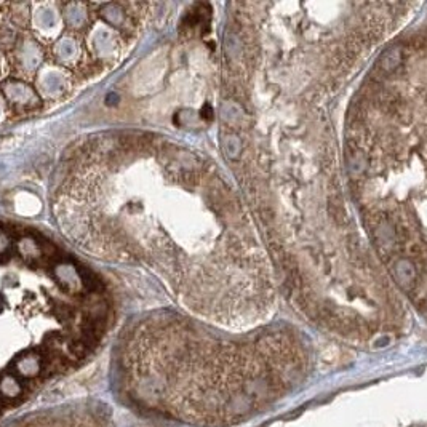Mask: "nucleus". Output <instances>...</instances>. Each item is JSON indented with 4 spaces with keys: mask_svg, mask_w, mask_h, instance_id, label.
Listing matches in <instances>:
<instances>
[{
    "mask_svg": "<svg viewBox=\"0 0 427 427\" xmlns=\"http://www.w3.org/2000/svg\"><path fill=\"white\" fill-rule=\"evenodd\" d=\"M21 383L17 374H5L0 379V402H7V400L17 399L21 394Z\"/></svg>",
    "mask_w": 427,
    "mask_h": 427,
    "instance_id": "2",
    "label": "nucleus"
},
{
    "mask_svg": "<svg viewBox=\"0 0 427 427\" xmlns=\"http://www.w3.org/2000/svg\"><path fill=\"white\" fill-rule=\"evenodd\" d=\"M44 367V358L37 352H29L17 362V373L19 376L33 378L42 372Z\"/></svg>",
    "mask_w": 427,
    "mask_h": 427,
    "instance_id": "1",
    "label": "nucleus"
}]
</instances>
